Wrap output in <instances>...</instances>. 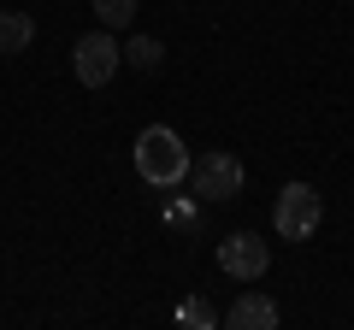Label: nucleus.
Listing matches in <instances>:
<instances>
[{
  "label": "nucleus",
  "instance_id": "nucleus-1",
  "mask_svg": "<svg viewBox=\"0 0 354 330\" xmlns=\"http://www.w3.org/2000/svg\"><path fill=\"white\" fill-rule=\"evenodd\" d=\"M189 148H183V136L177 130H165V124H148L136 136V171H142V183L148 189H177V183L189 177Z\"/></svg>",
  "mask_w": 354,
  "mask_h": 330
},
{
  "label": "nucleus",
  "instance_id": "nucleus-2",
  "mask_svg": "<svg viewBox=\"0 0 354 330\" xmlns=\"http://www.w3.org/2000/svg\"><path fill=\"white\" fill-rule=\"evenodd\" d=\"M71 65H77V83H83V89H106L118 77V65H124V48L113 41V30H88L71 48Z\"/></svg>",
  "mask_w": 354,
  "mask_h": 330
},
{
  "label": "nucleus",
  "instance_id": "nucleus-3",
  "mask_svg": "<svg viewBox=\"0 0 354 330\" xmlns=\"http://www.w3.org/2000/svg\"><path fill=\"white\" fill-rule=\"evenodd\" d=\"M319 218H325V206H319L313 183H290V189L278 195V206H272V224H278V236H290V242H307L319 230Z\"/></svg>",
  "mask_w": 354,
  "mask_h": 330
},
{
  "label": "nucleus",
  "instance_id": "nucleus-4",
  "mask_svg": "<svg viewBox=\"0 0 354 330\" xmlns=\"http://www.w3.org/2000/svg\"><path fill=\"white\" fill-rule=\"evenodd\" d=\"M189 183L201 201H236L242 195V159L236 153H201V165H189Z\"/></svg>",
  "mask_w": 354,
  "mask_h": 330
},
{
  "label": "nucleus",
  "instance_id": "nucleus-5",
  "mask_svg": "<svg viewBox=\"0 0 354 330\" xmlns=\"http://www.w3.org/2000/svg\"><path fill=\"white\" fill-rule=\"evenodd\" d=\"M218 266L230 271V278H242V283H254L266 266H272V248H266L254 230H230L225 242H218Z\"/></svg>",
  "mask_w": 354,
  "mask_h": 330
},
{
  "label": "nucleus",
  "instance_id": "nucleus-6",
  "mask_svg": "<svg viewBox=\"0 0 354 330\" xmlns=\"http://www.w3.org/2000/svg\"><path fill=\"white\" fill-rule=\"evenodd\" d=\"M230 324H236V330H272V324H278V301H266L260 289H248L236 307H230Z\"/></svg>",
  "mask_w": 354,
  "mask_h": 330
},
{
  "label": "nucleus",
  "instance_id": "nucleus-7",
  "mask_svg": "<svg viewBox=\"0 0 354 330\" xmlns=\"http://www.w3.org/2000/svg\"><path fill=\"white\" fill-rule=\"evenodd\" d=\"M30 41H36V24H30L24 12H0V59H6V53H24Z\"/></svg>",
  "mask_w": 354,
  "mask_h": 330
},
{
  "label": "nucleus",
  "instance_id": "nucleus-8",
  "mask_svg": "<svg viewBox=\"0 0 354 330\" xmlns=\"http://www.w3.org/2000/svg\"><path fill=\"white\" fill-rule=\"evenodd\" d=\"M124 59L136 65V71H160L165 48H160V41H153V36H136V41H130V48H124Z\"/></svg>",
  "mask_w": 354,
  "mask_h": 330
},
{
  "label": "nucleus",
  "instance_id": "nucleus-9",
  "mask_svg": "<svg viewBox=\"0 0 354 330\" xmlns=\"http://www.w3.org/2000/svg\"><path fill=\"white\" fill-rule=\"evenodd\" d=\"M95 18H101V30H124L136 18V0H95Z\"/></svg>",
  "mask_w": 354,
  "mask_h": 330
},
{
  "label": "nucleus",
  "instance_id": "nucleus-10",
  "mask_svg": "<svg viewBox=\"0 0 354 330\" xmlns=\"http://www.w3.org/2000/svg\"><path fill=\"white\" fill-rule=\"evenodd\" d=\"M177 324H201V330H207V324H213V307H207L201 295H189V301L177 307Z\"/></svg>",
  "mask_w": 354,
  "mask_h": 330
}]
</instances>
